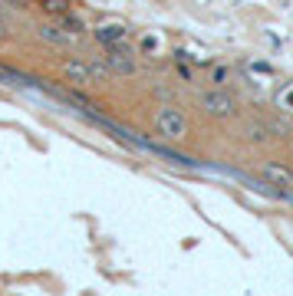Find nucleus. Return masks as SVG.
<instances>
[{
    "mask_svg": "<svg viewBox=\"0 0 293 296\" xmlns=\"http://www.w3.org/2000/svg\"><path fill=\"white\" fill-rule=\"evenodd\" d=\"M155 125H158V132H162L168 142L185 138V132H188V122H185V115H181L178 109H162L158 115H155Z\"/></svg>",
    "mask_w": 293,
    "mask_h": 296,
    "instance_id": "f257e3e1",
    "label": "nucleus"
},
{
    "mask_svg": "<svg viewBox=\"0 0 293 296\" xmlns=\"http://www.w3.org/2000/svg\"><path fill=\"white\" fill-rule=\"evenodd\" d=\"M201 106H205L207 115H217V119H228V115H234V99H231L228 92H221V89H211V92H205V96H201Z\"/></svg>",
    "mask_w": 293,
    "mask_h": 296,
    "instance_id": "f03ea898",
    "label": "nucleus"
},
{
    "mask_svg": "<svg viewBox=\"0 0 293 296\" xmlns=\"http://www.w3.org/2000/svg\"><path fill=\"white\" fill-rule=\"evenodd\" d=\"M106 66L112 69V76H132V73H135V59L116 43H112V50H109V56H106Z\"/></svg>",
    "mask_w": 293,
    "mask_h": 296,
    "instance_id": "7ed1b4c3",
    "label": "nucleus"
},
{
    "mask_svg": "<svg viewBox=\"0 0 293 296\" xmlns=\"http://www.w3.org/2000/svg\"><path fill=\"white\" fill-rule=\"evenodd\" d=\"M261 178H267L273 188H293V171L283 168V164H277V161L261 164Z\"/></svg>",
    "mask_w": 293,
    "mask_h": 296,
    "instance_id": "20e7f679",
    "label": "nucleus"
},
{
    "mask_svg": "<svg viewBox=\"0 0 293 296\" xmlns=\"http://www.w3.org/2000/svg\"><path fill=\"white\" fill-rule=\"evenodd\" d=\"M63 76L69 79V82H76V86H89V82H92V69L76 63V59H69V63L63 66Z\"/></svg>",
    "mask_w": 293,
    "mask_h": 296,
    "instance_id": "39448f33",
    "label": "nucleus"
},
{
    "mask_svg": "<svg viewBox=\"0 0 293 296\" xmlns=\"http://www.w3.org/2000/svg\"><path fill=\"white\" fill-rule=\"evenodd\" d=\"M96 36L102 40V43H119L122 36H125V27H119V23H109V27H99Z\"/></svg>",
    "mask_w": 293,
    "mask_h": 296,
    "instance_id": "423d86ee",
    "label": "nucleus"
},
{
    "mask_svg": "<svg viewBox=\"0 0 293 296\" xmlns=\"http://www.w3.org/2000/svg\"><path fill=\"white\" fill-rule=\"evenodd\" d=\"M40 36H43V40H50V43H56V46L73 43V36H69V33H63V30H56V27H43V30H40Z\"/></svg>",
    "mask_w": 293,
    "mask_h": 296,
    "instance_id": "0eeeda50",
    "label": "nucleus"
},
{
    "mask_svg": "<svg viewBox=\"0 0 293 296\" xmlns=\"http://www.w3.org/2000/svg\"><path fill=\"white\" fill-rule=\"evenodd\" d=\"M0 79H3V82H13V86H33V79L13 73V69H7V66H0Z\"/></svg>",
    "mask_w": 293,
    "mask_h": 296,
    "instance_id": "6e6552de",
    "label": "nucleus"
},
{
    "mask_svg": "<svg viewBox=\"0 0 293 296\" xmlns=\"http://www.w3.org/2000/svg\"><path fill=\"white\" fill-rule=\"evenodd\" d=\"M63 33H69L73 40H79V33H83V20H79V17H69V13H63Z\"/></svg>",
    "mask_w": 293,
    "mask_h": 296,
    "instance_id": "1a4fd4ad",
    "label": "nucleus"
},
{
    "mask_svg": "<svg viewBox=\"0 0 293 296\" xmlns=\"http://www.w3.org/2000/svg\"><path fill=\"white\" fill-rule=\"evenodd\" d=\"M247 135L254 138V142H267V125H264V122H261V125H257V122H250V125H247Z\"/></svg>",
    "mask_w": 293,
    "mask_h": 296,
    "instance_id": "9d476101",
    "label": "nucleus"
},
{
    "mask_svg": "<svg viewBox=\"0 0 293 296\" xmlns=\"http://www.w3.org/2000/svg\"><path fill=\"white\" fill-rule=\"evenodd\" d=\"M43 10L46 13H66L69 10V0H43Z\"/></svg>",
    "mask_w": 293,
    "mask_h": 296,
    "instance_id": "9b49d317",
    "label": "nucleus"
},
{
    "mask_svg": "<svg viewBox=\"0 0 293 296\" xmlns=\"http://www.w3.org/2000/svg\"><path fill=\"white\" fill-rule=\"evenodd\" d=\"M283 102H287V106L293 109V92H287V96H283Z\"/></svg>",
    "mask_w": 293,
    "mask_h": 296,
    "instance_id": "f8f14e48",
    "label": "nucleus"
},
{
    "mask_svg": "<svg viewBox=\"0 0 293 296\" xmlns=\"http://www.w3.org/2000/svg\"><path fill=\"white\" fill-rule=\"evenodd\" d=\"M0 36H7V23L0 20Z\"/></svg>",
    "mask_w": 293,
    "mask_h": 296,
    "instance_id": "ddd939ff",
    "label": "nucleus"
}]
</instances>
